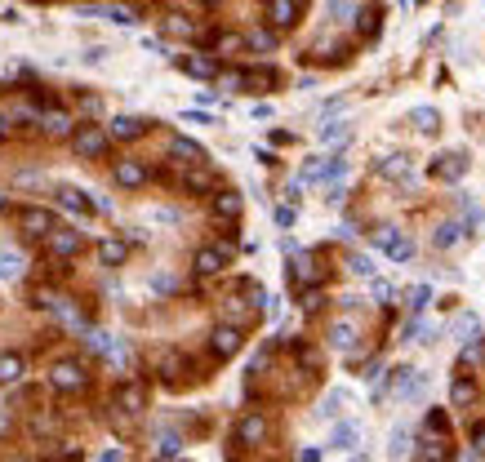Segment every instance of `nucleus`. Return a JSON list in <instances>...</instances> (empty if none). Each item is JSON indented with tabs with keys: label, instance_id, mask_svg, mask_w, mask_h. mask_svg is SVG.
Listing matches in <instances>:
<instances>
[{
	"label": "nucleus",
	"instance_id": "obj_22",
	"mask_svg": "<svg viewBox=\"0 0 485 462\" xmlns=\"http://www.w3.org/2000/svg\"><path fill=\"white\" fill-rule=\"evenodd\" d=\"M343 178H347V161H343V156H330V161H325L321 182H325V187H334V182H343Z\"/></svg>",
	"mask_w": 485,
	"mask_h": 462
},
{
	"label": "nucleus",
	"instance_id": "obj_11",
	"mask_svg": "<svg viewBox=\"0 0 485 462\" xmlns=\"http://www.w3.org/2000/svg\"><path fill=\"white\" fill-rule=\"evenodd\" d=\"M214 351H218V356H236V351H240V329H232V325L214 329Z\"/></svg>",
	"mask_w": 485,
	"mask_h": 462
},
{
	"label": "nucleus",
	"instance_id": "obj_35",
	"mask_svg": "<svg viewBox=\"0 0 485 462\" xmlns=\"http://www.w3.org/2000/svg\"><path fill=\"white\" fill-rule=\"evenodd\" d=\"M178 449H183V440H178L174 431H165L161 440H156V454H178Z\"/></svg>",
	"mask_w": 485,
	"mask_h": 462
},
{
	"label": "nucleus",
	"instance_id": "obj_14",
	"mask_svg": "<svg viewBox=\"0 0 485 462\" xmlns=\"http://www.w3.org/2000/svg\"><path fill=\"white\" fill-rule=\"evenodd\" d=\"M143 129H147V120H138V116H116L112 120V138H138Z\"/></svg>",
	"mask_w": 485,
	"mask_h": 462
},
{
	"label": "nucleus",
	"instance_id": "obj_29",
	"mask_svg": "<svg viewBox=\"0 0 485 462\" xmlns=\"http://www.w3.org/2000/svg\"><path fill=\"white\" fill-rule=\"evenodd\" d=\"M103 18H112V22H116V27H134V22H138V14H134V9H120V5H112V9H103Z\"/></svg>",
	"mask_w": 485,
	"mask_h": 462
},
{
	"label": "nucleus",
	"instance_id": "obj_46",
	"mask_svg": "<svg viewBox=\"0 0 485 462\" xmlns=\"http://www.w3.org/2000/svg\"><path fill=\"white\" fill-rule=\"evenodd\" d=\"M5 129H9V120H5V116H0V133H5Z\"/></svg>",
	"mask_w": 485,
	"mask_h": 462
},
{
	"label": "nucleus",
	"instance_id": "obj_16",
	"mask_svg": "<svg viewBox=\"0 0 485 462\" xmlns=\"http://www.w3.org/2000/svg\"><path fill=\"white\" fill-rule=\"evenodd\" d=\"M458 240H463V227H458V223H441V227H436V236H432V245L436 249H454Z\"/></svg>",
	"mask_w": 485,
	"mask_h": 462
},
{
	"label": "nucleus",
	"instance_id": "obj_1",
	"mask_svg": "<svg viewBox=\"0 0 485 462\" xmlns=\"http://www.w3.org/2000/svg\"><path fill=\"white\" fill-rule=\"evenodd\" d=\"M107 147H112V133L99 129V125H85L76 133V156H85V161H94V156H103Z\"/></svg>",
	"mask_w": 485,
	"mask_h": 462
},
{
	"label": "nucleus",
	"instance_id": "obj_31",
	"mask_svg": "<svg viewBox=\"0 0 485 462\" xmlns=\"http://www.w3.org/2000/svg\"><path fill=\"white\" fill-rule=\"evenodd\" d=\"M245 45H249V50H263V54H268V50H276V36H272V31H249Z\"/></svg>",
	"mask_w": 485,
	"mask_h": 462
},
{
	"label": "nucleus",
	"instance_id": "obj_17",
	"mask_svg": "<svg viewBox=\"0 0 485 462\" xmlns=\"http://www.w3.org/2000/svg\"><path fill=\"white\" fill-rule=\"evenodd\" d=\"M178 67H183L187 76H218V63H214V58H178Z\"/></svg>",
	"mask_w": 485,
	"mask_h": 462
},
{
	"label": "nucleus",
	"instance_id": "obj_41",
	"mask_svg": "<svg viewBox=\"0 0 485 462\" xmlns=\"http://www.w3.org/2000/svg\"><path fill=\"white\" fill-rule=\"evenodd\" d=\"M187 187L191 191H205V187H210V178H205V174H187Z\"/></svg>",
	"mask_w": 485,
	"mask_h": 462
},
{
	"label": "nucleus",
	"instance_id": "obj_27",
	"mask_svg": "<svg viewBox=\"0 0 485 462\" xmlns=\"http://www.w3.org/2000/svg\"><path fill=\"white\" fill-rule=\"evenodd\" d=\"M347 271L361 276V281H374V258H365V253H352V258H347Z\"/></svg>",
	"mask_w": 485,
	"mask_h": 462
},
{
	"label": "nucleus",
	"instance_id": "obj_3",
	"mask_svg": "<svg viewBox=\"0 0 485 462\" xmlns=\"http://www.w3.org/2000/svg\"><path fill=\"white\" fill-rule=\"evenodd\" d=\"M432 174H436V178H445V182L463 178V174H468V156H463V151H445V156H436Z\"/></svg>",
	"mask_w": 485,
	"mask_h": 462
},
{
	"label": "nucleus",
	"instance_id": "obj_44",
	"mask_svg": "<svg viewBox=\"0 0 485 462\" xmlns=\"http://www.w3.org/2000/svg\"><path fill=\"white\" fill-rule=\"evenodd\" d=\"M276 223H281V227H294V209H289V204H285V209H276Z\"/></svg>",
	"mask_w": 485,
	"mask_h": 462
},
{
	"label": "nucleus",
	"instance_id": "obj_13",
	"mask_svg": "<svg viewBox=\"0 0 485 462\" xmlns=\"http://www.w3.org/2000/svg\"><path fill=\"white\" fill-rule=\"evenodd\" d=\"M223 262H227V249H201V253H196V271H201V276L223 271Z\"/></svg>",
	"mask_w": 485,
	"mask_h": 462
},
{
	"label": "nucleus",
	"instance_id": "obj_26",
	"mask_svg": "<svg viewBox=\"0 0 485 462\" xmlns=\"http://www.w3.org/2000/svg\"><path fill=\"white\" fill-rule=\"evenodd\" d=\"M214 214L218 218H236L240 214V196H236V191H223V196L214 200Z\"/></svg>",
	"mask_w": 485,
	"mask_h": 462
},
{
	"label": "nucleus",
	"instance_id": "obj_42",
	"mask_svg": "<svg viewBox=\"0 0 485 462\" xmlns=\"http://www.w3.org/2000/svg\"><path fill=\"white\" fill-rule=\"evenodd\" d=\"M463 214H468V223H481V209H477V200H468V196H463Z\"/></svg>",
	"mask_w": 485,
	"mask_h": 462
},
{
	"label": "nucleus",
	"instance_id": "obj_4",
	"mask_svg": "<svg viewBox=\"0 0 485 462\" xmlns=\"http://www.w3.org/2000/svg\"><path fill=\"white\" fill-rule=\"evenodd\" d=\"M116 182H120V187H129V191L143 187V182H147V165H143V161H116Z\"/></svg>",
	"mask_w": 485,
	"mask_h": 462
},
{
	"label": "nucleus",
	"instance_id": "obj_47",
	"mask_svg": "<svg viewBox=\"0 0 485 462\" xmlns=\"http://www.w3.org/2000/svg\"><path fill=\"white\" fill-rule=\"evenodd\" d=\"M201 5H218V0H201Z\"/></svg>",
	"mask_w": 485,
	"mask_h": 462
},
{
	"label": "nucleus",
	"instance_id": "obj_12",
	"mask_svg": "<svg viewBox=\"0 0 485 462\" xmlns=\"http://www.w3.org/2000/svg\"><path fill=\"white\" fill-rule=\"evenodd\" d=\"M169 156H178L183 165H201V161H205V151H201L191 138H174V142H169Z\"/></svg>",
	"mask_w": 485,
	"mask_h": 462
},
{
	"label": "nucleus",
	"instance_id": "obj_36",
	"mask_svg": "<svg viewBox=\"0 0 485 462\" xmlns=\"http://www.w3.org/2000/svg\"><path fill=\"white\" fill-rule=\"evenodd\" d=\"M67 125H71V120H67L63 112H50V116H45V129H50V133H63Z\"/></svg>",
	"mask_w": 485,
	"mask_h": 462
},
{
	"label": "nucleus",
	"instance_id": "obj_5",
	"mask_svg": "<svg viewBox=\"0 0 485 462\" xmlns=\"http://www.w3.org/2000/svg\"><path fill=\"white\" fill-rule=\"evenodd\" d=\"M22 231H31V236H54V214L50 209H22Z\"/></svg>",
	"mask_w": 485,
	"mask_h": 462
},
{
	"label": "nucleus",
	"instance_id": "obj_33",
	"mask_svg": "<svg viewBox=\"0 0 485 462\" xmlns=\"http://www.w3.org/2000/svg\"><path fill=\"white\" fill-rule=\"evenodd\" d=\"M428 298H432V289L428 285H414V289H410V311H423V307H428Z\"/></svg>",
	"mask_w": 485,
	"mask_h": 462
},
{
	"label": "nucleus",
	"instance_id": "obj_37",
	"mask_svg": "<svg viewBox=\"0 0 485 462\" xmlns=\"http://www.w3.org/2000/svg\"><path fill=\"white\" fill-rule=\"evenodd\" d=\"M472 396H477V392H472V382H463V378H458V382H454V405H468Z\"/></svg>",
	"mask_w": 485,
	"mask_h": 462
},
{
	"label": "nucleus",
	"instance_id": "obj_40",
	"mask_svg": "<svg viewBox=\"0 0 485 462\" xmlns=\"http://www.w3.org/2000/svg\"><path fill=\"white\" fill-rule=\"evenodd\" d=\"M370 294L379 298V302H387V298H392V285H387V281H374V285H370Z\"/></svg>",
	"mask_w": 485,
	"mask_h": 462
},
{
	"label": "nucleus",
	"instance_id": "obj_32",
	"mask_svg": "<svg viewBox=\"0 0 485 462\" xmlns=\"http://www.w3.org/2000/svg\"><path fill=\"white\" fill-rule=\"evenodd\" d=\"M120 405H125L129 413H138L143 409V392H138V387H120Z\"/></svg>",
	"mask_w": 485,
	"mask_h": 462
},
{
	"label": "nucleus",
	"instance_id": "obj_6",
	"mask_svg": "<svg viewBox=\"0 0 485 462\" xmlns=\"http://www.w3.org/2000/svg\"><path fill=\"white\" fill-rule=\"evenodd\" d=\"M54 387H58V392H76V387H85V373H80V364H71V360L54 364Z\"/></svg>",
	"mask_w": 485,
	"mask_h": 462
},
{
	"label": "nucleus",
	"instance_id": "obj_24",
	"mask_svg": "<svg viewBox=\"0 0 485 462\" xmlns=\"http://www.w3.org/2000/svg\"><path fill=\"white\" fill-rule=\"evenodd\" d=\"M22 267V253L18 249H0V281H14Z\"/></svg>",
	"mask_w": 485,
	"mask_h": 462
},
{
	"label": "nucleus",
	"instance_id": "obj_9",
	"mask_svg": "<svg viewBox=\"0 0 485 462\" xmlns=\"http://www.w3.org/2000/svg\"><path fill=\"white\" fill-rule=\"evenodd\" d=\"M330 347L352 351V347H356V325H352V320H334L330 325Z\"/></svg>",
	"mask_w": 485,
	"mask_h": 462
},
{
	"label": "nucleus",
	"instance_id": "obj_2",
	"mask_svg": "<svg viewBox=\"0 0 485 462\" xmlns=\"http://www.w3.org/2000/svg\"><path fill=\"white\" fill-rule=\"evenodd\" d=\"M396 400H423V392H428V373L423 369H396Z\"/></svg>",
	"mask_w": 485,
	"mask_h": 462
},
{
	"label": "nucleus",
	"instance_id": "obj_48",
	"mask_svg": "<svg viewBox=\"0 0 485 462\" xmlns=\"http://www.w3.org/2000/svg\"><path fill=\"white\" fill-rule=\"evenodd\" d=\"M0 209H5V200H0Z\"/></svg>",
	"mask_w": 485,
	"mask_h": 462
},
{
	"label": "nucleus",
	"instance_id": "obj_25",
	"mask_svg": "<svg viewBox=\"0 0 485 462\" xmlns=\"http://www.w3.org/2000/svg\"><path fill=\"white\" fill-rule=\"evenodd\" d=\"M103 262L107 267H116V262H125V253H129V245H125V240H103Z\"/></svg>",
	"mask_w": 485,
	"mask_h": 462
},
{
	"label": "nucleus",
	"instance_id": "obj_34",
	"mask_svg": "<svg viewBox=\"0 0 485 462\" xmlns=\"http://www.w3.org/2000/svg\"><path fill=\"white\" fill-rule=\"evenodd\" d=\"M477 329H481V320H477L472 311H468V315H458V320H454V334H458V338H468V334H477Z\"/></svg>",
	"mask_w": 485,
	"mask_h": 462
},
{
	"label": "nucleus",
	"instance_id": "obj_28",
	"mask_svg": "<svg viewBox=\"0 0 485 462\" xmlns=\"http://www.w3.org/2000/svg\"><path fill=\"white\" fill-rule=\"evenodd\" d=\"M22 378V356H0V382H18Z\"/></svg>",
	"mask_w": 485,
	"mask_h": 462
},
{
	"label": "nucleus",
	"instance_id": "obj_21",
	"mask_svg": "<svg viewBox=\"0 0 485 462\" xmlns=\"http://www.w3.org/2000/svg\"><path fill=\"white\" fill-rule=\"evenodd\" d=\"M383 178H410V156H387V161L379 165Z\"/></svg>",
	"mask_w": 485,
	"mask_h": 462
},
{
	"label": "nucleus",
	"instance_id": "obj_23",
	"mask_svg": "<svg viewBox=\"0 0 485 462\" xmlns=\"http://www.w3.org/2000/svg\"><path fill=\"white\" fill-rule=\"evenodd\" d=\"M347 133H352L347 120H325L321 125V142H347Z\"/></svg>",
	"mask_w": 485,
	"mask_h": 462
},
{
	"label": "nucleus",
	"instance_id": "obj_38",
	"mask_svg": "<svg viewBox=\"0 0 485 462\" xmlns=\"http://www.w3.org/2000/svg\"><path fill=\"white\" fill-rule=\"evenodd\" d=\"M423 462H445V445H441V440H432L428 449H423Z\"/></svg>",
	"mask_w": 485,
	"mask_h": 462
},
{
	"label": "nucleus",
	"instance_id": "obj_8",
	"mask_svg": "<svg viewBox=\"0 0 485 462\" xmlns=\"http://www.w3.org/2000/svg\"><path fill=\"white\" fill-rule=\"evenodd\" d=\"M268 18H272V27H294L298 22V0H272Z\"/></svg>",
	"mask_w": 485,
	"mask_h": 462
},
{
	"label": "nucleus",
	"instance_id": "obj_30",
	"mask_svg": "<svg viewBox=\"0 0 485 462\" xmlns=\"http://www.w3.org/2000/svg\"><path fill=\"white\" fill-rule=\"evenodd\" d=\"M387 454H392V458H405V454H410V431H405V427H396V431H392V445H387Z\"/></svg>",
	"mask_w": 485,
	"mask_h": 462
},
{
	"label": "nucleus",
	"instance_id": "obj_19",
	"mask_svg": "<svg viewBox=\"0 0 485 462\" xmlns=\"http://www.w3.org/2000/svg\"><path fill=\"white\" fill-rule=\"evenodd\" d=\"M356 445V422H338L330 431V449H352Z\"/></svg>",
	"mask_w": 485,
	"mask_h": 462
},
{
	"label": "nucleus",
	"instance_id": "obj_20",
	"mask_svg": "<svg viewBox=\"0 0 485 462\" xmlns=\"http://www.w3.org/2000/svg\"><path fill=\"white\" fill-rule=\"evenodd\" d=\"M343 405H347V392H343V387H334V392L321 400V418H338V413H343Z\"/></svg>",
	"mask_w": 485,
	"mask_h": 462
},
{
	"label": "nucleus",
	"instance_id": "obj_7",
	"mask_svg": "<svg viewBox=\"0 0 485 462\" xmlns=\"http://www.w3.org/2000/svg\"><path fill=\"white\" fill-rule=\"evenodd\" d=\"M263 435H268V422H263L259 413H245V418H240V427H236V440H240V445H259Z\"/></svg>",
	"mask_w": 485,
	"mask_h": 462
},
{
	"label": "nucleus",
	"instance_id": "obj_15",
	"mask_svg": "<svg viewBox=\"0 0 485 462\" xmlns=\"http://www.w3.org/2000/svg\"><path fill=\"white\" fill-rule=\"evenodd\" d=\"M410 125H414L419 133H436L441 116H436V107H414V112H410Z\"/></svg>",
	"mask_w": 485,
	"mask_h": 462
},
{
	"label": "nucleus",
	"instance_id": "obj_43",
	"mask_svg": "<svg viewBox=\"0 0 485 462\" xmlns=\"http://www.w3.org/2000/svg\"><path fill=\"white\" fill-rule=\"evenodd\" d=\"M99 462H125V454H120V449L112 445V449H103V454H99Z\"/></svg>",
	"mask_w": 485,
	"mask_h": 462
},
{
	"label": "nucleus",
	"instance_id": "obj_45",
	"mask_svg": "<svg viewBox=\"0 0 485 462\" xmlns=\"http://www.w3.org/2000/svg\"><path fill=\"white\" fill-rule=\"evenodd\" d=\"M152 289H161V294H165V289H174V276H156Z\"/></svg>",
	"mask_w": 485,
	"mask_h": 462
},
{
	"label": "nucleus",
	"instance_id": "obj_39",
	"mask_svg": "<svg viewBox=\"0 0 485 462\" xmlns=\"http://www.w3.org/2000/svg\"><path fill=\"white\" fill-rule=\"evenodd\" d=\"M165 27H169V31H174V36H191V31H196V27H191V22H187V18H169V22H165Z\"/></svg>",
	"mask_w": 485,
	"mask_h": 462
},
{
	"label": "nucleus",
	"instance_id": "obj_10",
	"mask_svg": "<svg viewBox=\"0 0 485 462\" xmlns=\"http://www.w3.org/2000/svg\"><path fill=\"white\" fill-rule=\"evenodd\" d=\"M80 245H85V240H80V231H67V227H63V231H54V236H50V249L58 253V258H67V253H76Z\"/></svg>",
	"mask_w": 485,
	"mask_h": 462
},
{
	"label": "nucleus",
	"instance_id": "obj_18",
	"mask_svg": "<svg viewBox=\"0 0 485 462\" xmlns=\"http://www.w3.org/2000/svg\"><path fill=\"white\" fill-rule=\"evenodd\" d=\"M58 204H63V209H76V214H89L94 209V200H85V191H71V187L58 191Z\"/></svg>",
	"mask_w": 485,
	"mask_h": 462
}]
</instances>
